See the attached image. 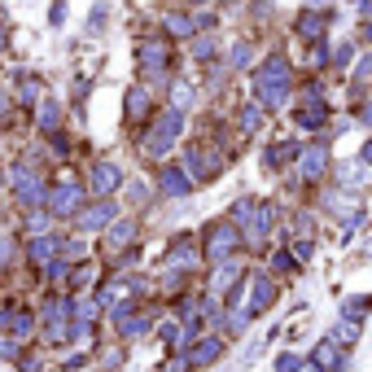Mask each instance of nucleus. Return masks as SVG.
Instances as JSON below:
<instances>
[{
  "instance_id": "nucleus-50",
  "label": "nucleus",
  "mask_w": 372,
  "mask_h": 372,
  "mask_svg": "<svg viewBox=\"0 0 372 372\" xmlns=\"http://www.w3.org/2000/svg\"><path fill=\"white\" fill-rule=\"evenodd\" d=\"M363 35H368V40H372V18H368V27H363Z\"/></svg>"
},
{
  "instance_id": "nucleus-36",
  "label": "nucleus",
  "mask_w": 372,
  "mask_h": 372,
  "mask_svg": "<svg viewBox=\"0 0 372 372\" xmlns=\"http://www.w3.org/2000/svg\"><path fill=\"white\" fill-rule=\"evenodd\" d=\"M355 84H359V88H368V84H372V57H363V62L355 66Z\"/></svg>"
},
{
  "instance_id": "nucleus-17",
  "label": "nucleus",
  "mask_w": 372,
  "mask_h": 372,
  "mask_svg": "<svg viewBox=\"0 0 372 372\" xmlns=\"http://www.w3.org/2000/svg\"><path fill=\"white\" fill-rule=\"evenodd\" d=\"M311 363H320L325 372H337V368H342V351H337V337H320V346L311 351Z\"/></svg>"
},
{
  "instance_id": "nucleus-8",
  "label": "nucleus",
  "mask_w": 372,
  "mask_h": 372,
  "mask_svg": "<svg viewBox=\"0 0 372 372\" xmlns=\"http://www.w3.org/2000/svg\"><path fill=\"white\" fill-rule=\"evenodd\" d=\"M325 210H329L333 219H342L346 228L363 219V206H359V197H355L351 188H346V193H329V197H325Z\"/></svg>"
},
{
  "instance_id": "nucleus-44",
  "label": "nucleus",
  "mask_w": 372,
  "mask_h": 372,
  "mask_svg": "<svg viewBox=\"0 0 372 372\" xmlns=\"http://www.w3.org/2000/svg\"><path fill=\"white\" fill-rule=\"evenodd\" d=\"M18 346H22L18 337H13V342H0V359H13V355H18Z\"/></svg>"
},
{
  "instance_id": "nucleus-45",
  "label": "nucleus",
  "mask_w": 372,
  "mask_h": 372,
  "mask_svg": "<svg viewBox=\"0 0 372 372\" xmlns=\"http://www.w3.org/2000/svg\"><path fill=\"white\" fill-rule=\"evenodd\" d=\"M293 254L298 259H311V241H293Z\"/></svg>"
},
{
  "instance_id": "nucleus-11",
  "label": "nucleus",
  "mask_w": 372,
  "mask_h": 372,
  "mask_svg": "<svg viewBox=\"0 0 372 372\" xmlns=\"http://www.w3.org/2000/svg\"><path fill=\"white\" fill-rule=\"evenodd\" d=\"M188 176L193 180H215L219 171H223V162H219V154H210V149H188Z\"/></svg>"
},
{
  "instance_id": "nucleus-20",
  "label": "nucleus",
  "mask_w": 372,
  "mask_h": 372,
  "mask_svg": "<svg viewBox=\"0 0 372 372\" xmlns=\"http://www.w3.org/2000/svg\"><path fill=\"white\" fill-rule=\"evenodd\" d=\"M298 35H303V40H320V35H325V13H298Z\"/></svg>"
},
{
  "instance_id": "nucleus-47",
  "label": "nucleus",
  "mask_w": 372,
  "mask_h": 372,
  "mask_svg": "<svg viewBox=\"0 0 372 372\" xmlns=\"http://www.w3.org/2000/svg\"><path fill=\"white\" fill-rule=\"evenodd\" d=\"M5 325H9V307H5V303H0V329H5Z\"/></svg>"
},
{
  "instance_id": "nucleus-46",
  "label": "nucleus",
  "mask_w": 372,
  "mask_h": 372,
  "mask_svg": "<svg viewBox=\"0 0 372 372\" xmlns=\"http://www.w3.org/2000/svg\"><path fill=\"white\" fill-rule=\"evenodd\" d=\"M293 372H325V368H320V363H298Z\"/></svg>"
},
{
  "instance_id": "nucleus-13",
  "label": "nucleus",
  "mask_w": 372,
  "mask_h": 372,
  "mask_svg": "<svg viewBox=\"0 0 372 372\" xmlns=\"http://www.w3.org/2000/svg\"><path fill=\"white\" fill-rule=\"evenodd\" d=\"M167 62H171V48H167L162 40H145V44H140V70H145V74L167 70Z\"/></svg>"
},
{
  "instance_id": "nucleus-28",
  "label": "nucleus",
  "mask_w": 372,
  "mask_h": 372,
  "mask_svg": "<svg viewBox=\"0 0 372 372\" xmlns=\"http://www.w3.org/2000/svg\"><path fill=\"white\" fill-rule=\"evenodd\" d=\"M132 237H136V223L132 219H118L114 228H110V245H128Z\"/></svg>"
},
{
  "instance_id": "nucleus-6",
  "label": "nucleus",
  "mask_w": 372,
  "mask_h": 372,
  "mask_svg": "<svg viewBox=\"0 0 372 372\" xmlns=\"http://www.w3.org/2000/svg\"><path fill=\"white\" fill-rule=\"evenodd\" d=\"M13 193H18L22 206H40L44 197H48V193H44V180L35 176L31 167H13Z\"/></svg>"
},
{
  "instance_id": "nucleus-35",
  "label": "nucleus",
  "mask_w": 372,
  "mask_h": 372,
  "mask_svg": "<svg viewBox=\"0 0 372 372\" xmlns=\"http://www.w3.org/2000/svg\"><path fill=\"white\" fill-rule=\"evenodd\" d=\"M228 62H232V70H245V66H250V44H237Z\"/></svg>"
},
{
  "instance_id": "nucleus-39",
  "label": "nucleus",
  "mask_w": 372,
  "mask_h": 372,
  "mask_svg": "<svg viewBox=\"0 0 372 372\" xmlns=\"http://www.w3.org/2000/svg\"><path fill=\"white\" fill-rule=\"evenodd\" d=\"M193 53H197V57H202V62H206V57H215V40H210V35H202V40H197V44H193Z\"/></svg>"
},
{
  "instance_id": "nucleus-22",
  "label": "nucleus",
  "mask_w": 372,
  "mask_h": 372,
  "mask_svg": "<svg viewBox=\"0 0 372 372\" xmlns=\"http://www.w3.org/2000/svg\"><path fill=\"white\" fill-rule=\"evenodd\" d=\"M57 250H62V241H57V237H44V232H40V241L31 245V259H35V263H53V254H57Z\"/></svg>"
},
{
  "instance_id": "nucleus-43",
  "label": "nucleus",
  "mask_w": 372,
  "mask_h": 372,
  "mask_svg": "<svg viewBox=\"0 0 372 372\" xmlns=\"http://www.w3.org/2000/svg\"><path fill=\"white\" fill-rule=\"evenodd\" d=\"M101 22H106V5H96L92 18H88V27H92V31H101Z\"/></svg>"
},
{
  "instance_id": "nucleus-48",
  "label": "nucleus",
  "mask_w": 372,
  "mask_h": 372,
  "mask_svg": "<svg viewBox=\"0 0 372 372\" xmlns=\"http://www.w3.org/2000/svg\"><path fill=\"white\" fill-rule=\"evenodd\" d=\"M359 118H363V123H372V106H363V110H359Z\"/></svg>"
},
{
  "instance_id": "nucleus-23",
  "label": "nucleus",
  "mask_w": 372,
  "mask_h": 372,
  "mask_svg": "<svg viewBox=\"0 0 372 372\" xmlns=\"http://www.w3.org/2000/svg\"><path fill=\"white\" fill-rule=\"evenodd\" d=\"M237 123H241V132H259V128H263V106H259V101H250V106H241Z\"/></svg>"
},
{
  "instance_id": "nucleus-24",
  "label": "nucleus",
  "mask_w": 372,
  "mask_h": 372,
  "mask_svg": "<svg viewBox=\"0 0 372 372\" xmlns=\"http://www.w3.org/2000/svg\"><path fill=\"white\" fill-rule=\"evenodd\" d=\"M9 329H13V337H18V342H27V337H31V329H35L31 311H9Z\"/></svg>"
},
{
  "instance_id": "nucleus-49",
  "label": "nucleus",
  "mask_w": 372,
  "mask_h": 372,
  "mask_svg": "<svg viewBox=\"0 0 372 372\" xmlns=\"http://www.w3.org/2000/svg\"><path fill=\"white\" fill-rule=\"evenodd\" d=\"M363 162H372V140H368V149H363Z\"/></svg>"
},
{
  "instance_id": "nucleus-15",
  "label": "nucleus",
  "mask_w": 372,
  "mask_h": 372,
  "mask_svg": "<svg viewBox=\"0 0 372 372\" xmlns=\"http://www.w3.org/2000/svg\"><path fill=\"white\" fill-rule=\"evenodd\" d=\"M197 267V245H188V241H176L167 250V271L171 276H180V271H193Z\"/></svg>"
},
{
  "instance_id": "nucleus-16",
  "label": "nucleus",
  "mask_w": 372,
  "mask_h": 372,
  "mask_svg": "<svg viewBox=\"0 0 372 372\" xmlns=\"http://www.w3.org/2000/svg\"><path fill=\"white\" fill-rule=\"evenodd\" d=\"M219 355H223V337H202V342H193L188 363H193V368H210Z\"/></svg>"
},
{
  "instance_id": "nucleus-41",
  "label": "nucleus",
  "mask_w": 372,
  "mask_h": 372,
  "mask_svg": "<svg viewBox=\"0 0 372 372\" xmlns=\"http://www.w3.org/2000/svg\"><path fill=\"white\" fill-rule=\"evenodd\" d=\"M298 363H303V359H298V355H281V359H276V372H293Z\"/></svg>"
},
{
  "instance_id": "nucleus-1",
  "label": "nucleus",
  "mask_w": 372,
  "mask_h": 372,
  "mask_svg": "<svg viewBox=\"0 0 372 372\" xmlns=\"http://www.w3.org/2000/svg\"><path fill=\"white\" fill-rule=\"evenodd\" d=\"M289 62L285 57H267L259 70H254V92H259V106L263 110H281L289 101Z\"/></svg>"
},
{
  "instance_id": "nucleus-40",
  "label": "nucleus",
  "mask_w": 372,
  "mask_h": 372,
  "mask_svg": "<svg viewBox=\"0 0 372 372\" xmlns=\"http://www.w3.org/2000/svg\"><path fill=\"white\" fill-rule=\"evenodd\" d=\"M48 22H53V27H62V22H66V0H53V9H48Z\"/></svg>"
},
{
  "instance_id": "nucleus-19",
  "label": "nucleus",
  "mask_w": 372,
  "mask_h": 372,
  "mask_svg": "<svg viewBox=\"0 0 372 372\" xmlns=\"http://www.w3.org/2000/svg\"><path fill=\"white\" fill-rule=\"evenodd\" d=\"M285 158H298V145H293V140H281V145H271L267 154H263V167L281 171V167H285Z\"/></svg>"
},
{
  "instance_id": "nucleus-42",
  "label": "nucleus",
  "mask_w": 372,
  "mask_h": 372,
  "mask_svg": "<svg viewBox=\"0 0 372 372\" xmlns=\"http://www.w3.org/2000/svg\"><path fill=\"white\" fill-rule=\"evenodd\" d=\"M27 228H31V232H35V237H40V232H44V228H48V215H31V219H27Z\"/></svg>"
},
{
  "instance_id": "nucleus-7",
  "label": "nucleus",
  "mask_w": 372,
  "mask_h": 372,
  "mask_svg": "<svg viewBox=\"0 0 372 372\" xmlns=\"http://www.w3.org/2000/svg\"><path fill=\"white\" fill-rule=\"evenodd\" d=\"M298 171H303V180H320L329 171V145L311 140L307 149H298Z\"/></svg>"
},
{
  "instance_id": "nucleus-34",
  "label": "nucleus",
  "mask_w": 372,
  "mask_h": 372,
  "mask_svg": "<svg viewBox=\"0 0 372 372\" xmlns=\"http://www.w3.org/2000/svg\"><path fill=\"white\" fill-rule=\"evenodd\" d=\"M271 267H276V271H298V254L293 250H281L276 259H271Z\"/></svg>"
},
{
  "instance_id": "nucleus-29",
  "label": "nucleus",
  "mask_w": 372,
  "mask_h": 372,
  "mask_svg": "<svg viewBox=\"0 0 372 372\" xmlns=\"http://www.w3.org/2000/svg\"><path fill=\"white\" fill-rule=\"evenodd\" d=\"M254 210H259V202H250V197H241V202L232 206V223H237V228H245V223L254 219Z\"/></svg>"
},
{
  "instance_id": "nucleus-18",
  "label": "nucleus",
  "mask_w": 372,
  "mask_h": 372,
  "mask_svg": "<svg viewBox=\"0 0 372 372\" xmlns=\"http://www.w3.org/2000/svg\"><path fill=\"white\" fill-rule=\"evenodd\" d=\"M110 219H114V206L106 202V206H92V210H84V215H79V228H84V232H96V228H106Z\"/></svg>"
},
{
  "instance_id": "nucleus-3",
  "label": "nucleus",
  "mask_w": 372,
  "mask_h": 372,
  "mask_svg": "<svg viewBox=\"0 0 372 372\" xmlns=\"http://www.w3.org/2000/svg\"><path fill=\"white\" fill-rule=\"evenodd\" d=\"M241 228L237 223H215V228L206 232V259L210 263H228L232 259V250L241 245V237H237Z\"/></svg>"
},
{
  "instance_id": "nucleus-38",
  "label": "nucleus",
  "mask_w": 372,
  "mask_h": 372,
  "mask_svg": "<svg viewBox=\"0 0 372 372\" xmlns=\"http://www.w3.org/2000/svg\"><path fill=\"white\" fill-rule=\"evenodd\" d=\"M9 259H13V237L0 232V267H9Z\"/></svg>"
},
{
  "instance_id": "nucleus-30",
  "label": "nucleus",
  "mask_w": 372,
  "mask_h": 372,
  "mask_svg": "<svg viewBox=\"0 0 372 372\" xmlns=\"http://www.w3.org/2000/svg\"><path fill=\"white\" fill-rule=\"evenodd\" d=\"M368 307H372V298H346L342 315H346V320H363V315H368Z\"/></svg>"
},
{
  "instance_id": "nucleus-32",
  "label": "nucleus",
  "mask_w": 372,
  "mask_h": 372,
  "mask_svg": "<svg viewBox=\"0 0 372 372\" xmlns=\"http://www.w3.org/2000/svg\"><path fill=\"white\" fill-rule=\"evenodd\" d=\"M171 106H176V110L193 106V88H188V84H176V88H171Z\"/></svg>"
},
{
  "instance_id": "nucleus-5",
  "label": "nucleus",
  "mask_w": 372,
  "mask_h": 372,
  "mask_svg": "<svg viewBox=\"0 0 372 372\" xmlns=\"http://www.w3.org/2000/svg\"><path fill=\"white\" fill-rule=\"evenodd\" d=\"M79 210H84V188L74 180H66V184H57L53 193H48V215L66 219V215H79Z\"/></svg>"
},
{
  "instance_id": "nucleus-31",
  "label": "nucleus",
  "mask_w": 372,
  "mask_h": 372,
  "mask_svg": "<svg viewBox=\"0 0 372 372\" xmlns=\"http://www.w3.org/2000/svg\"><path fill=\"white\" fill-rule=\"evenodd\" d=\"M18 101H22V106H35V101H40V79H22V84H18Z\"/></svg>"
},
{
  "instance_id": "nucleus-27",
  "label": "nucleus",
  "mask_w": 372,
  "mask_h": 372,
  "mask_svg": "<svg viewBox=\"0 0 372 372\" xmlns=\"http://www.w3.org/2000/svg\"><path fill=\"white\" fill-rule=\"evenodd\" d=\"M333 337H337L342 346H355V342H359V320H346V315H342V325L333 329Z\"/></svg>"
},
{
  "instance_id": "nucleus-37",
  "label": "nucleus",
  "mask_w": 372,
  "mask_h": 372,
  "mask_svg": "<svg viewBox=\"0 0 372 372\" xmlns=\"http://www.w3.org/2000/svg\"><path fill=\"white\" fill-rule=\"evenodd\" d=\"M92 276H96V267L92 263H79V271H70V285H88Z\"/></svg>"
},
{
  "instance_id": "nucleus-33",
  "label": "nucleus",
  "mask_w": 372,
  "mask_h": 372,
  "mask_svg": "<svg viewBox=\"0 0 372 372\" xmlns=\"http://www.w3.org/2000/svg\"><path fill=\"white\" fill-rule=\"evenodd\" d=\"M96 315H101V307H96V298H84V303L74 307V320H88V325H92Z\"/></svg>"
},
{
  "instance_id": "nucleus-12",
  "label": "nucleus",
  "mask_w": 372,
  "mask_h": 372,
  "mask_svg": "<svg viewBox=\"0 0 372 372\" xmlns=\"http://www.w3.org/2000/svg\"><path fill=\"white\" fill-rule=\"evenodd\" d=\"M325 118H329V110L320 101V88H307V101L298 106V128H325Z\"/></svg>"
},
{
  "instance_id": "nucleus-9",
  "label": "nucleus",
  "mask_w": 372,
  "mask_h": 372,
  "mask_svg": "<svg viewBox=\"0 0 372 372\" xmlns=\"http://www.w3.org/2000/svg\"><path fill=\"white\" fill-rule=\"evenodd\" d=\"M337 184L342 188H351V193H359V188H372V162H337Z\"/></svg>"
},
{
  "instance_id": "nucleus-10",
  "label": "nucleus",
  "mask_w": 372,
  "mask_h": 372,
  "mask_svg": "<svg viewBox=\"0 0 372 372\" xmlns=\"http://www.w3.org/2000/svg\"><path fill=\"white\" fill-rule=\"evenodd\" d=\"M88 184H92L96 197H110V193L123 184V167H118V162H92V180H88Z\"/></svg>"
},
{
  "instance_id": "nucleus-14",
  "label": "nucleus",
  "mask_w": 372,
  "mask_h": 372,
  "mask_svg": "<svg viewBox=\"0 0 372 372\" xmlns=\"http://www.w3.org/2000/svg\"><path fill=\"white\" fill-rule=\"evenodd\" d=\"M158 184H162V193L167 197H188V188H193V176H188V171H180V167H162L158 171Z\"/></svg>"
},
{
  "instance_id": "nucleus-26",
  "label": "nucleus",
  "mask_w": 372,
  "mask_h": 372,
  "mask_svg": "<svg viewBox=\"0 0 372 372\" xmlns=\"http://www.w3.org/2000/svg\"><path fill=\"white\" fill-rule=\"evenodd\" d=\"M149 114V92L145 88H132L128 92V118H145Z\"/></svg>"
},
{
  "instance_id": "nucleus-21",
  "label": "nucleus",
  "mask_w": 372,
  "mask_h": 372,
  "mask_svg": "<svg viewBox=\"0 0 372 372\" xmlns=\"http://www.w3.org/2000/svg\"><path fill=\"white\" fill-rule=\"evenodd\" d=\"M57 118H62L57 101L53 96H40V132H57Z\"/></svg>"
},
{
  "instance_id": "nucleus-4",
  "label": "nucleus",
  "mask_w": 372,
  "mask_h": 372,
  "mask_svg": "<svg viewBox=\"0 0 372 372\" xmlns=\"http://www.w3.org/2000/svg\"><path fill=\"white\" fill-rule=\"evenodd\" d=\"M232 307H245L250 315H263L267 307H276V285H271L263 271H250V298H241Z\"/></svg>"
},
{
  "instance_id": "nucleus-2",
  "label": "nucleus",
  "mask_w": 372,
  "mask_h": 372,
  "mask_svg": "<svg viewBox=\"0 0 372 372\" xmlns=\"http://www.w3.org/2000/svg\"><path fill=\"white\" fill-rule=\"evenodd\" d=\"M180 132H184V110H176V106L162 110V114L154 118V132L145 136V154H149V158H162L167 149L180 140Z\"/></svg>"
},
{
  "instance_id": "nucleus-25",
  "label": "nucleus",
  "mask_w": 372,
  "mask_h": 372,
  "mask_svg": "<svg viewBox=\"0 0 372 372\" xmlns=\"http://www.w3.org/2000/svg\"><path fill=\"white\" fill-rule=\"evenodd\" d=\"M162 22H167L171 35H193V31H197V18H188V13H167Z\"/></svg>"
}]
</instances>
